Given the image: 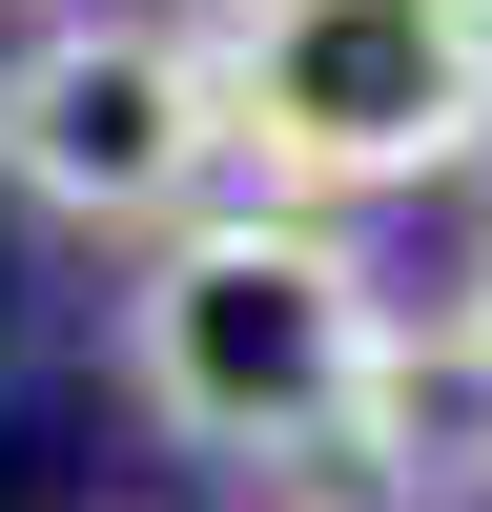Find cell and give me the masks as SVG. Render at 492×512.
<instances>
[{"instance_id": "obj_1", "label": "cell", "mask_w": 492, "mask_h": 512, "mask_svg": "<svg viewBox=\"0 0 492 512\" xmlns=\"http://www.w3.org/2000/svg\"><path fill=\"white\" fill-rule=\"evenodd\" d=\"M369 246L328 226V205H185V226L144 246V287H123V390L164 410L185 451H328V410H349L369 369Z\"/></svg>"}, {"instance_id": "obj_2", "label": "cell", "mask_w": 492, "mask_h": 512, "mask_svg": "<svg viewBox=\"0 0 492 512\" xmlns=\"http://www.w3.org/2000/svg\"><path fill=\"white\" fill-rule=\"evenodd\" d=\"M205 82L267 205H369L492 144V0H246Z\"/></svg>"}, {"instance_id": "obj_3", "label": "cell", "mask_w": 492, "mask_h": 512, "mask_svg": "<svg viewBox=\"0 0 492 512\" xmlns=\"http://www.w3.org/2000/svg\"><path fill=\"white\" fill-rule=\"evenodd\" d=\"M205 164H226V82H205L185 21H41L21 62H0V185H21L41 226L164 246L205 205Z\"/></svg>"}, {"instance_id": "obj_4", "label": "cell", "mask_w": 492, "mask_h": 512, "mask_svg": "<svg viewBox=\"0 0 492 512\" xmlns=\"http://www.w3.org/2000/svg\"><path fill=\"white\" fill-rule=\"evenodd\" d=\"M328 451H349L369 492H492V349L451 328V369L410 349V328H369L349 410H328Z\"/></svg>"}, {"instance_id": "obj_5", "label": "cell", "mask_w": 492, "mask_h": 512, "mask_svg": "<svg viewBox=\"0 0 492 512\" xmlns=\"http://www.w3.org/2000/svg\"><path fill=\"white\" fill-rule=\"evenodd\" d=\"M451 328H472V349H492V246H472V308H451Z\"/></svg>"}, {"instance_id": "obj_6", "label": "cell", "mask_w": 492, "mask_h": 512, "mask_svg": "<svg viewBox=\"0 0 492 512\" xmlns=\"http://www.w3.org/2000/svg\"><path fill=\"white\" fill-rule=\"evenodd\" d=\"M226 21H246V0H226Z\"/></svg>"}]
</instances>
